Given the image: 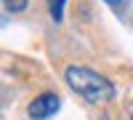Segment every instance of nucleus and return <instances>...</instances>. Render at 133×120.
<instances>
[{
	"mask_svg": "<svg viewBox=\"0 0 133 120\" xmlns=\"http://www.w3.org/2000/svg\"><path fill=\"white\" fill-rule=\"evenodd\" d=\"M64 78H66V83H69V88L75 93H80L91 104H107V102L115 99V85L104 75H98L88 67H66Z\"/></svg>",
	"mask_w": 133,
	"mask_h": 120,
	"instance_id": "nucleus-1",
	"label": "nucleus"
},
{
	"mask_svg": "<svg viewBox=\"0 0 133 120\" xmlns=\"http://www.w3.org/2000/svg\"><path fill=\"white\" fill-rule=\"evenodd\" d=\"M59 107H61V99L56 93H40V96L32 99V104L27 107V112H29L32 120H45L51 115H56Z\"/></svg>",
	"mask_w": 133,
	"mask_h": 120,
	"instance_id": "nucleus-2",
	"label": "nucleus"
},
{
	"mask_svg": "<svg viewBox=\"0 0 133 120\" xmlns=\"http://www.w3.org/2000/svg\"><path fill=\"white\" fill-rule=\"evenodd\" d=\"M64 3H66V0H48V11H51V19L53 21H61L64 19Z\"/></svg>",
	"mask_w": 133,
	"mask_h": 120,
	"instance_id": "nucleus-3",
	"label": "nucleus"
},
{
	"mask_svg": "<svg viewBox=\"0 0 133 120\" xmlns=\"http://www.w3.org/2000/svg\"><path fill=\"white\" fill-rule=\"evenodd\" d=\"M3 3H5V8H8V11L19 14V11H24V8L29 5V0H3Z\"/></svg>",
	"mask_w": 133,
	"mask_h": 120,
	"instance_id": "nucleus-4",
	"label": "nucleus"
},
{
	"mask_svg": "<svg viewBox=\"0 0 133 120\" xmlns=\"http://www.w3.org/2000/svg\"><path fill=\"white\" fill-rule=\"evenodd\" d=\"M107 3H109V5H117V3H120V0H107Z\"/></svg>",
	"mask_w": 133,
	"mask_h": 120,
	"instance_id": "nucleus-5",
	"label": "nucleus"
},
{
	"mask_svg": "<svg viewBox=\"0 0 133 120\" xmlns=\"http://www.w3.org/2000/svg\"><path fill=\"white\" fill-rule=\"evenodd\" d=\"M130 120H133V115H130Z\"/></svg>",
	"mask_w": 133,
	"mask_h": 120,
	"instance_id": "nucleus-6",
	"label": "nucleus"
}]
</instances>
